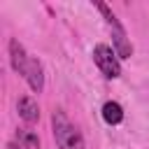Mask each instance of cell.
Wrapping results in <instances>:
<instances>
[{"label": "cell", "instance_id": "cell-1", "mask_svg": "<svg viewBox=\"0 0 149 149\" xmlns=\"http://www.w3.org/2000/svg\"><path fill=\"white\" fill-rule=\"evenodd\" d=\"M51 126H54V140L58 149H84V137L81 133L70 123V119L56 109L51 116Z\"/></svg>", "mask_w": 149, "mask_h": 149}, {"label": "cell", "instance_id": "cell-2", "mask_svg": "<svg viewBox=\"0 0 149 149\" xmlns=\"http://www.w3.org/2000/svg\"><path fill=\"white\" fill-rule=\"evenodd\" d=\"M95 7L100 9V14L105 16L107 28L112 30V49L116 51V56H119V58H130V56H133V47H130V42H128V37H126L123 26H121L119 19L114 16V12H112L105 2H95Z\"/></svg>", "mask_w": 149, "mask_h": 149}, {"label": "cell", "instance_id": "cell-3", "mask_svg": "<svg viewBox=\"0 0 149 149\" xmlns=\"http://www.w3.org/2000/svg\"><path fill=\"white\" fill-rule=\"evenodd\" d=\"M93 61L95 65L100 68V72L107 77V79H116L121 74V63H119V56L112 47L107 44H95L93 49Z\"/></svg>", "mask_w": 149, "mask_h": 149}, {"label": "cell", "instance_id": "cell-4", "mask_svg": "<svg viewBox=\"0 0 149 149\" xmlns=\"http://www.w3.org/2000/svg\"><path fill=\"white\" fill-rule=\"evenodd\" d=\"M23 77H26L28 86H30L35 93H40V91L44 88V70H42V63H40L37 58H28V65H26V70H23Z\"/></svg>", "mask_w": 149, "mask_h": 149}, {"label": "cell", "instance_id": "cell-5", "mask_svg": "<svg viewBox=\"0 0 149 149\" xmlns=\"http://www.w3.org/2000/svg\"><path fill=\"white\" fill-rule=\"evenodd\" d=\"M28 58H30V56L26 54L23 44H21L19 40H9V61H12L14 72L23 74V70H26V65H28Z\"/></svg>", "mask_w": 149, "mask_h": 149}, {"label": "cell", "instance_id": "cell-6", "mask_svg": "<svg viewBox=\"0 0 149 149\" xmlns=\"http://www.w3.org/2000/svg\"><path fill=\"white\" fill-rule=\"evenodd\" d=\"M19 116H21L26 123H35V121L40 119V107H37V102H35L30 95H23V98L19 100Z\"/></svg>", "mask_w": 149, "mask_h": 149}, {"label": "cell", "instance_id": "cell-7", "mask_svg": "<svg viewBox=\"0 0 149 149\" xmlns=\"http://www.w3.org/2000/svg\"><path fill=\"white\" fill-rule=\"evenodd\" d=\"M102 119H105L107 123H112V126L121 123V121H123V107H121L119 102H114V100L105 102V105H102Z\"/></svg>", "mask_w": 149, "mask_h": 149}, {"label": "cell", "instance_id": "cell-8", "mask_svg": "<svg viewBox=\"0 0 149 149\" xmlns=\"http://www.w3.org/2000/svg\"><path fill=\"white\" fill-rule=\"evenodd\" d=\"M19 144L23 149H37L40 147V140L33 130H19Z\"/></svg>", "mask_w": 149, "mask_h": 149}, {"label": "cell", "instance_id": "cell-9", "mask_svg": "<svg viewBox=\"0 0 149 149\" xmlns=\"http://www.w3.org/2000/svg\"><path fill=\"white\" fill-rule=\"evenodd\" d=\"M7 149H19V144H16V142H9V144H7Z\"/></svg>", "mask_w": 149, "mask_h": 149}]
</instances>
